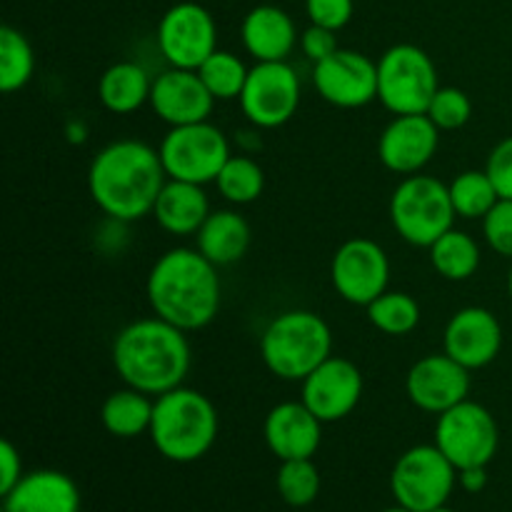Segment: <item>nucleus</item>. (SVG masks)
Returning <instances> with one entry per match:
<instances>
[{"instance_id": "1", "label": "nucleus", "mask_w": 512, "mask_h": 512, "mask_svg": "<svg viewBox=\"0 0 512 512\" xmlns=\"http://www.w3.org/2000/svg\"><path fill=\"white\" fill-rule=\"evenodd\" d=\"M168 183L163 160L140 140H115L93 158L88 190L93 203L120 223L153 215L155 200Z\"/></svg>"}, {"instance_id": "2", "label": "nucleus", "mask_w": 512, "mask_h": 512, "mask_svg": "<svg viewBox=\"0 0 512 512\" xmlns=\"http://www.w3.org/2000/svg\"><path fill=\"white\" fill-rule=\"evenodd\" d=\"M185 330L163 318H143L125 325L113 343V365L128 388L163 395L180 388L190 370Z\"/></svg>"}, {"instance_id": "3", "label": "nucleus", "mask_w": 512, "mask_h": 512, "mask_svg": "<svg viewBox=\"0 0 512 512\" xmlns=\"http://www.w3.org/2000/svg\"><path fill=\"white\" fill-rule=\"evenodd\" d=\"M148 300L158 318L180 330H200L220 310L218 265L198 248H173L155 260L148 275Z\"/></svg>"}, {"instance_id": "4", "label": "nucleus", "mask_w": 512, "mask_h": 512, "mask_svg": "<svg viewBox=\"0 0 512 512\" xmlns=\"http://www.w3.org/2000/svg\"><path fill=\"white\" fill-rule=\"evenodd\" d=\"M218 428L215 405L198 390L180 385L155 400L150 440L165 460L195 463L215 445Z\"/></svg>"}, {"instance_id": "5", "label": "nucleus", "mask_w": 512, "mask_h": 512, "mask_svg": "<svg viewBox=\"0 0 512 512\" xmlns=\"http://www.w3.org/2000/svg\"><path fill=\"white\" fill-rule=\"evenodd\" d=\"M333 353V333L320 315L288 310L270 320L260 338L263 363L275 378L303 383Z\"/></svg>"}, {"instance_id": "6", "label": "nucleus", "mask_w": 512, "mask_h": 512, "mask_svg": "<svg viewBox=\"0 0 512 512\" xmlns=\"http://www.w3.org/2000/svg\"><path fill=\"white\" fill-rule=\"evenodd\" d=\"M458 218L450 188L433 175H408L390 198V220L405 243L430 248Z\"/></svg>"}, {"instance_id": "7", "label": "nucleus", "mask_w": 512, "mask_h": 512, "mask_svg": "<svg viewBox=\"0 0 512 512\" xmlns=\"http://www.w3.org/2000/svg\"><path fill=\"white\" fill-rule=\"evenodd\" d=\"M438 70L423 48L393 45L378 60V100L395 115H420L438 93Z\"/></svg>"}, {"instance_id": "8", "label": "nucleus", "mask_w": 512, "mask_h": 512, "mask_svg": "<svg viewBox=\"0 0 512 512\" xmlns=\"http://www.w3.org/2000/svg\"><path fill=\"white\" fill-rule=\"evenodd\" d=\"M458 483V468L438 445H415L405 450L390 473L395 503L413 512H430L448 503Z\"/></svg>"}, {"instance_id": "9", "label": "nucleus", "mask_w": 512, "mask_h": 512, "mask_svg": "<svg viewBox=\"0 0 512 512\" xmlns=\"http://www.w3.org/2000/svg\"><path fill=\"white\" fill-rule=\"evenodd\" d=\"M160 160L170 180L183 183H215L230 160V143L213 123H193L170 128L160 143Z\"/></svg>"}, {"instance_id": "10", "label": "nucleus", "mask_w": 512, "mask_h": 512, "mask_svg": "<svg viewBox=\"0 0 512 512\" xmlns=\"http://www.w3.org/2000/svg\"><path fill=\"white\" fill-rule=\"evenodd\" d=\"M435 445L458 470L488 468L500 445V430L488 408L463 400L438 415Z\"/></svg>"}, {"instance_id": "11", "label": "nucleus", "mask_w": 512, "mask_h": 512, "mask_svg": "<svg viewBox=\"0 0 512 512\" xmlns=\"http://www.w3.org/2000/svg\"><path fill=\"white\" fill-rule=\"evenodd\" d=\"M238 100L255 128H280L298 113L300 78L285 60L258 63L250 68Z\"/></svg>"}, {"instance_id": "12", "label": "nucleus", "mask_w": 512, "mask_h": 512, "mask_svg": "<svg viewBox=\"0 0 512 512\" xmlns=\"http://www.w3.org/2000/svg\"><path fill=\"white\" fill-rule=\"evenodd\" d=\"M158 48L170 68L198 70L218 50L213 15L198 3L173 5L160 18Z\"/></svg>"}, {"instance_id": "13", "label": "nucleus", "mask_w": 512, "mask_h": 512, "mask_svg": "<svg viewBox=\"0 0 512 512\" xmlns=\"http://www.w3.org/2000/svg\"><path fill=\"white\" fill-rule=\"evenodd\" d=\"M330 280L340 298L368 308L378 295L388 290L390 260L375 240L353 238L335 250Z\"/></svg>"}, {"instance_id": "14", "label": "nucleus", "mask_w": 512, "mask_h": 512, "mask_svg": "<svg viewBox=\"0 0 512 512\" xmlns=\"http://www.w3.org/2000/svg\"><path fill=\"white\" fill-rule=\"evenodd\" d=\"M320 98L335 108H363L378 100V63L358 50L340 48L313 68Z\"/></svg>"}, {"instance_id": "15", "label": "nucleus", "mask_w": 512, "mask_h": 512, "mask_svg": "<svg viewBox=\"0 0 512 512\" xmlns=\"http://www.w3.org/2000/svg\"><path fill=\"white\" fill-rule=\"evenodd\" d=\"M363 398V375L358 365L330 355L303 380V400L320 423H338L358 408Z\"/></svg>"}, {"instance_id": "16", "label": "nucleus", "mask_w": 512, "mask_h": 512, "mask_svg": "<svg viewBox=\"0 0 512 512\" xmlns=\"http://www.w3.org/2000/svg\"><path fill=\"white\" fill-rule=\"evenodd\" d=\"M470 370L458 360L443 355H425L410 368L405 390L415 408L425 413L443 415L445 410L455 408L468 400L470 393Z\"/></svg>"}, {"instance_id": "17", "label": "nucleus", "mask_w": 512, "mask_h": 512, "mask_svg": "<svg viewBox=\"0 0 512 512\" xmlns=\"http://www.w3.org/2000/svg\"><path fill=\"white\" fill-rule=\"evenodd\" d=\"M440 128L425 113L395 115L378 140L380 163L400 175H415L433 160Z\"/></svg>"}, {"instance_id": "18", "label": "nucleus", "mask_w": 512, "mask_h": 512, "mask_svg": "<svg viewBox=\"0 0 512 512\" xmlns=\"http://www.w3.org/2000/svg\"><path fill=\"white\" fill-rule=\"evenodd\" d=\"M215 98L205 88L198 70L168 68L153 80L150 108L170 128L205 123L213 113Z\"/></svg>"}, {"instance_id": "19", "label": "nucleus", "mask_w": 512, "mask_h": 512, "mask_svg": "<svg viewBox=\"0 0 512 512\" xmlns=\"http://www.w3.org/2000/svg\"><path fill=\"white\" fill-rule=\"evenodd\" d=\"M445 353L468 370L493 363L503 348V328L490 310L470 305L458 310L445 328Z\"/></svg>"}, {"instance_id": "20", "label": "nucleus", "mask_w": 512, "mask_h": 512, "mask_svg": "<svg viewBox=\"0 0 512 512\" xmlns=\"http://www.w3.org/2000/svg\"><path fill=\"white\" fill-rule=\"evenodd\" d=\"M265 443L270 453L283 460H310L323 440V423L300 403H280L265 418Z\"/></svg>"}, {"instance_id": "21", "label": "nucleus", "mask_w": 512, "mask_h": 512, "mask_svg": "<svg viewBox=\"0 0 512 512\" xmlns=\"http://www.w3.org/2000/svg\"><path fill=\"white\" fill-rule=\"evenodd\" d=\"M3 512H80V490L58 470H35L3 495Z\"/></svg>"}, {"instance_id": "22", "label": "nucleus", "mask_w": 512, "mask_h": 512, "mask_svg": "<svg viewBox=\"0 0 512 512\" xmlns=\"http://www.w3.org/2000/svg\"><path fill=\"white\" fill-rule=\"evenodd\" d=\"M245 50L253 55L258 63H273V60H285L290 50L295 48V23L285 10L278 5H258L250 10L240 28Z\"/></svg>"}, {"instance_id": "23", "label": "nucleus", "mask_w": 512, "mask_h": 512, "mask_svg": "<svg viewBox=\"0 0 512 512\" xmlns=\"http://www.w3.org/2000/svg\"><path fill=\"white\" fill-rule=\"evenodd\" d=\"M213 213L205 195L203 185L183 183V180H170L160 190L155 200L153 215L160 228L170 235H198L208 215Z\"/></svg>"}, {"instance_id": "24", "label": "nucleus", "mask_w": 512, "mask_h": 512, "mask_svg": "<svg viewBox=\"0 0 512 512\" xmlns=\"http://www.w3.org/2000/svg\"><path fill=\"white\" fill-rule=\"evenodd\" d=\"M198 250L213 265H233L248 253L250 248V225L235 210H213L203 228L195 235Z\"/></svg>"}, {"instance_id": "25", "label": "nucleus", "mask_w": 512, "mask_h": 512, "mask_svg": "<svg viewBox=\"0 0 512 512\" xmlns=\"http://www.w3.org/2000/svg\"><path fill=\"white\" fill-rule=\"evenodd\" d=\"M150 90H153V80H150L148 70L138 63H115L100 75L98 83V98L105 110L115 115H128L150 103Z\"/></svg>"}, {"instance_id": "26", "label": "nucleus", "mask_w": 512, "mask_h": 512, "mask_svg": "<svg viewBox=\"0 0 512 512\" xmlns=\"http://www.w3.org/2000/svg\"><path fill=\"white\" fill-rule=\"evenodd\" d=\"M153 408L155 403L148 395L135 388H123L105 398L103 408H100V420H103V428L110 435L130 440L143 433H150Z\"/></svg>"}, {"instance_id": "27", "label": "nucleus", "mask_w": 512, "mask_h": 512, "mask_svg": "<svg viewBox=\"0 0 512 512\" xmlns=\"http://www.w3.org/2000/svg\"><path fill=\"white\" fill-rule=\"evenodd\" d=\"M428 250L435 273L445 280H468L480 268V245L463 230L450 228Z\"/></svg>"}, {"instance_id": "28", "label": "nucleus", "mask_w": 512, "mask_h": 512, "mask_svg": "<svg viewBox=\"0 0 512 512\" xmlns=\"http://www.w3.org/2000/svg\"><path fill=\"white\" fill-rule=\"evenodd\" d=\"M448 188L455 215L465 220H483L500 200L488 170H465Z\"/></svg>"}, {"instance_id": "29", "label": "nucleus", "mask_w": 512, "mask_h": 512, "mask_svg": "<svg viewBox=\"0 0 512 512\" xmlns=\"http://www.w3.org/2000/svg\"><path fill=\"white\" fill-rule=\"evenodd\" d=\"M35 73V55L28 38L20 30L3 25L0 28V88L15 93L25 88Z\"/></svg>"}, {"instance_id": "30", "label": "nucleus", "mask_w": 512, "mask_h": 512, "mask_svg": "<svg viewBox=\"0 0 512 512\" xmlns=\"http://www.w3.org/2000/svg\"><path fill=\"white\" fill-rule=\"evenodd\" d=\"M368 320L385 335H408L420 323V305L413 295L385 290L368 305Z\"/></svg>"}, {"instance_id": "31", "label": "nucleus", "mask_w": 512, "mask_h": 512, "mask_svg": "<svg viewBox=\"0 0 512 512\" xmlns=\"http://www.w3.org/2000/svg\"><path fill=\"white\" fill-rule=\"evenodd\" d=\"M215 185H218L220 195L228 203L248 205L255 203L263 195L265 173L260 168V163H255L248 155H230V160L223 165Z\"/></svg>"}, {"instance_id": "32", "label": "nucleus", "mask_w": 512, "mask_h": 512, "mask_svg": "<svg viewBox=\"0 0 512 512\" xmlns=\"http://www.w3.org/2000/svg\"><path fill=\"white\" fill-rule=\"evenodd\" d=\"M198 73L215 100H235L243 93L250 68H245L243 60L230 50H215Z\"/></svg>"}, {"instance_id": "33", "label": "nucleus", "mask_w": 512, "mask_h": 512, "mask_svg": "<svg viewBox=\"0 0 512 512\" xmlns=\"http://www.w3.org/2000/svg\"><path fill=\"white\" fill-rule=\"evenodd\" d=\"M278 495L290 508H308L320 495V473L310 460H283L278 470Z\"/></svg>"}, {"instance_id": "34", "label": "nucleus", "mask_w": 512, "mask_h": 512, "mask_svg": "<svg viewBox=\"0 0 512 512\" xmlns=\"http://www.w3.org/2000/svg\"><path fill=\"white\" fill-rule=\"evenodd\" d=\"M425 115L440 130H458L473 115V103H470L468 93H463L460 88H438V93L430 100Z\"/></svg>"}, {"instance_id": "35", "label": "nucleus", "mask_w": 512, "mask_h": 512, "mask_svg": "<svg viewBox=\"0 0 512 512\" xmlns=\"http://www.w3.org/2000/svg\"><path fill=\"white\" fill-rule=\"evenodd\" d=\"M483 233L490 248L512 260V200L500 198L483 218Z\"/></svg>"}, {"instance_id": "36", "label": "nucleus", "mask_w": 512, "mask_h": 512, "mask_svg": "<svg viewBox=\"0 0 512 512\" xmlns=\"http://www.w3.org/2000/svg\"><path fill=\"white\" fill-rule=\"evenodd\" d=\"M308 18L313 25L330 30H343L353 18V0H305Z\"/></svg>"}, {"instance_id": "37", "label": "nucleus", "mask_w": 512, "mask_h": 512, "mask_svg": "<svg viewBox=\"0 0 512 512\" xmlns=\"http://www.w3.org/2000/svg\"><path fill=\"white\" fill-rule=\"evenodd\" d=\"M485 170H488L490 180L498 188L500 198L512 200V135L495 145Z\"/></svg>"}, {"instance_id": "38", "label": "nucleus", "mask_w": 512, "mask_h": 512, "mask_svg": "<svg viewBox=\"0 0 512 512\" xmlns=\"http://www.w3.org/2000/svg\"><path fill=\"white\" fill-rule=\"evenodd\" d=\"M300 45H303V53L310 63H320V60L330 58L333 53H338L340 45H338V35L335 30L323 28V25H313L300 35Z\"/></svg>"}, {"instance_id": "39", "label": "nucleus", "mask_w": 512, "mask_h": 512, "mask_svg": "<svg viewBox=\"0 0 512 512\" xmlns=\"http://www.w3.org/2000/svg\"><path fill=\"white\" fill-rule=\"evenodd\" d=\"M23 478V460L10 440L0 443V493H10Z\"/></svg>"}, {"instance_id": "40", "label": "nucleus", "mask_w": 512, "mask_h": 512, "mask_svg": "<svg viewBox=\"0 0 512 512\" xmlns=\"http://www.w3.org/2000/svg\"><path fill=\"white\" fill-rule=\"evenodd\" d=\"M458 480L465 493H480L488 485V470L485 468H465L458 470Z\"/></svg>"}, {"instance_id": "41", "label": "nucleus", "mask_w": 512, "mask_h": 512, "mask_svg": "<svg viewBox=\"0 0 512 512\" xmlns=\"http://www.w3.org/2000/svg\"><path fill=\"white\" fill-rule=\"evenodd\" d=\"M383 512H413V510L403 508V505H395V508H388V510H383Z\"/></svg>"}, {"instance_id": "42", "label": "nucleus", "mask_w": 512, "mask_h": 512, "mask_svg": "<svg viewBox=\"0 0 512 512\" xmlns=\"http://www.w3.org/2000/svg\"><path fill=\"white\" fill-rule=\"evenodd\" d=\"M430 512H455V510L448 508V505H440V508H435V510H430Z\"/></svg>"}, {"instance_id": "43", "label": "nucleus", "mask_w": 512, "mask_h": 512, "mask_svg": "<svg viewBox=\"0 0 512 512\" xmlns=\"http://www.w3.org/2000/svg\"><path fill=\"white\" fill-rule=\"evenodd\" d=\"M508 290H510V295H512V268H510V275H508Z\"/></svg>"}]
</instances>
